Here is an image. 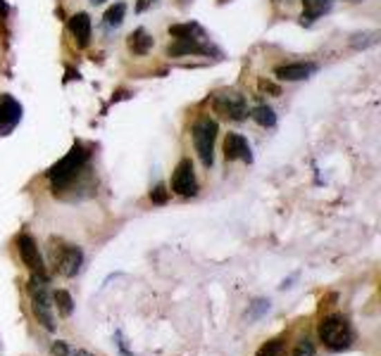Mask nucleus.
<instances>
[{"mask_svg": "<svg viewBox=\"0 0 381 356\" xmlns=\"http://www.w3.org/2000/svg\"><path fill=\"white\" fill-rule=\"evenodd\" d=\"M89 159H91V152L82 143H77L57 164H53L50 169H48V181H50L55 195L67 190V188H72L74 183L89 171Z\"/></svg>", "mask_w": 381, "mask_h": 356, "instance_id": "nucleus-1", "label": "nucleus"}, {"mask_svg": "<svg viewBox=\"0 0 381 356\" xmlns=\"http://www.w3.org/2000/svg\"><path fill=\"white\" fill-rule=\"evenodd\" d=\"M319 342L331 352H346L353 344V326L343 314H329L317 326Z\"/></svg>", "mask_w": 381, "mask_h": 356, "instance_id": "nucleus-2", "label": "nucleus"}, {"mask_svg": "<svg viewBox=\"0 0 381 356\" xmlns=\"http://www.w3.org/2000/svg\"><path fill=\"white\" fill-rule=\"evenodd\" d=\"M50 261L60 276L74 278L84 266V252L79 245H69V242L50 237Z\"/></svg>", "mask_w": 381, "mask_h": 356, "instance_id": "nucleus-3", "label": "nucleus"}, {"mask_svg": "<svg viewBox=\"0 0 381 356\" xmlns=\"http://www.w3.org/2000/svg\"><path fill=\"white\" fill-rule=\"evenodd\" d=\"M29 297H31V309H34L36 321L41 323L46 330H55V314H53V299L48 295V280L31 276L29 280Z\"/></svg>", "mask_w": 381, "mask_h": 356, "instance_id": "nucleus-4", "label": "nucleus"}, {"mask_svg": "<svg viewBox=\"0 0 381 356\" xmlns=\"http://www.w3.org/2000/svg\"><path fill=\"white\" fill-rule=\"evenodd\" d=\"M217 131H219L217 121L210 117H201L191 128L196 152L198 157H201L203 166H207V169L214 164V140H217Z\"/></svg>", "mask_w": 381, "mask_h": 356, "instance_id": "nucleus-5", "label": "nucleus"}, {"mask_svg": "<svg viewBox=\"0 0 381 356\" xmlns=\"http://www.w3.org/2000/svg\"><path fill=\"white\" fill-rule=\"evenodd\" d=\"M212 110L229 121H243L248 119V105L245 98L236 90H219L212 95Z\"/></svg>", "mask_w": 381, "mask_h": 356, "instance_id": "nucleus-6", "label": "nucleus"}, {"mask_svg": "<svg viewBox=\"0 0 381 356\" xmlns=\"http://www.w3.org/2000/svg\"><path fill=\"white\" fill-rule=\"evenodd\" d=\"M171 192L179 197H196L198 195V178L196 171H193L191 159H181L176 164L174 174H171V183H169Z\"/></svg>", "mask_w": 381, "mask_h": 356, "instance_id": "nucleus-7", "label": "nucleus"}, {"mask_svg": "<svg viewBox=\"0 0 381 356\" xmlns=\"http://www.w3.org/2000/svg\"><path fill=\"white\" fill-rule=\"evenodd\" d=\"M17 247H19V257L21 261H24V266L31 271V276L36 278H46V264H43V257L39 252V245H36V240L31 237L29 233H21L17 237Z\"/></svg>", "mask_w": 381, "mask_h": 356, "instance_id": "nucleus-8", "label": "nucleus"}, {"mask_svg": "<svg viewBox=\"0 0 381 356\" xmlns=\"http://www.w3.org/2000/svg\"><path fill=\"white\" fill-rule=\"evenodd\" d=\"M224 159L227 161H253V155H250V143L245 140V136L241 133H227L224 138Z\"/></svg>", "mask_w": 381, "mask_h": 356, "instance_id": "nucleus-9", "label": "nucleus"}, {"mask_svg": "<svg viewBox=\"0 0 381 356\" xmlns=\"http://www.w3.org/2000/svg\"><path fill=\"white\" fill-rule=\"evenodd\" d=\"M21 119V105L10 95H0V133H10Z\"/></svg>", "mask_w": 381, "mask_h": 356, "instance_id": "nucleus-10", "label": "nucleus"}, {"mask_svg": "<svg viewBox=\"0 0 381 356\" xmlns=\"http://www.w3.org/2000/svg\"><path fill=\"white\" fill-rule=\"evenodd\" d=\"M67 29L72 34L77 48H86L91 43V17L86 12H77L74 17H69Z\"/></svg>", "mask_w": 381, "mask_h": 356, "instance_id": "nucleus-11", "label": "nucleus"}, {"mask_svg": "<svg viewBox=\"0 0 381 356\" xmlns=\"http://www.w3.org/2000/svg\"><path fill=\"white\" fill-rule=\"evenodd\" d=\"M169 57H184V55H210V46H203L196 39H174L167 48Z\"/></svg>", "mask_w": 381, "mask_h": 356, "instance_id": "nucleus-12", "label": "nucleus"}, {"mask_svg": "<svg viewBox=\"0 0 381 356\" xmlns=\"http://www.w3.org/2000/svg\"><path fill=\"white\" fill-rule=\"evenodd\" d=\"M315 72V64L310 62H291V64H281L275 69V77L281 81H303Z\"/></svg>", "mask_w": 381, "mask_h": 356, "instance_id": "nucleus-13", "label": "nucleus"}, {"mask_svg": "<svg viewBox=\"0 0 381 356\" xmlns=\"http://www.w3.org/2000/svg\"><path fill=\"white\" fill-rule=\"evenodd\" d=\"M127 48L133 52V55H148L150 48H153V36H150L146 29L131 31L127 39Z\"/></svg>", "mask_w": 381, "mask_h": 356, "instance_id": "nucleus-14", "label": "nucleus"}, {"mask_svg": "<svg viewBox=\"0 0 381 356\" xmlns=\"http://www.w3.org/2000/svg\"><path fill=\"white\" fill-rule=\"evenodd\" d=\"M334 5V0H303V19L313 21L326 14Z\"/></svg>", "mask_w": 381, "mask_h": 356, "instance_id": "nucleus-15", "label": "nucleus"}, {"mask_svg": "<svg viewBox=\"0 0 381 356\" xmlns=\"http://www.w3.org/2000/svg\"><path fill=\"white\" fill-rule=\"evenodd\" d=\"M169 36H174V39H196V41H201L203 39V29L198 24H193V21H186V24L169 26Z\"/></svg>", "mask_w": 381, "mask_h": 356, "instance_id": "nucleus-16", "label": "nucleus"}, {"mask_svg": "<svg viewBox=\"0 0 381 356\" xmlns=\"http://www.w3.org/2000/svg\"><path fill=\"white\" fill-rule=\"evenodd\" d=\"M124 14H127V3L110 5V8L105 10V14H103L105 26H107V29H117V26H122V21H124Z\"/></svg>", "mask_w": 381, "mask_h": 356, "instance_id": "nucleus-17", "label": "nucleus"}, {"mask_svg": "<svg viewBox=\"0 0 381 356\" xmlns=\"http://www.w3.org/2000/svg\"><path fill=\"white\" fill-rule=\"evenodd\" d=\"M53 306H55L60 316H64V318L72 316V311H74L72 295H69L67 290H55V293H53Z\"/></svg>", "mask_w": 381, "mask_h": 356, "instance_id": "nucleus-18", "label": "nucleus"}, {"mask_svg": "<svg viewBox=\"0 0 381 356\" xmlns=\"http://www.w3.org/2000/svg\"><path fill=\"white\" fill-rule=\"evenodd\" d=\"M255 356H286V339L284 337L267 339V342L255 352Z\"/></svg>", "mask_w": 381, "mask_h": 356, "instance_id": "nucleus-19", "label": "nucleus"}, {"mask_svg": "<svg viewBox=\"0 0 381 356\" xmlns=\"http://www.w3.org/2000/svg\"><path fill=\"white\" fill-rule=\"evenodd\" d=\"M250 117H253L255 123H260V126H265V128H270L277 123V115L270 105H257L255 110L250 112Z\"/></svg>", "mask_w": 381, "mask_h": 356, "instance_id": "nucleus-20", "label": "nucleus"}, {"mask_svg": "<svg viewBox=\"0 0 381 356\" xmlns=\"http://www.w3.org/2000/svg\"><path fill=\"white\" fill-rule=\"evenodd\" d=\"M50 354L53 356H91L89 352H84V349H77L74 344L62 342V339H55V342H53Z\"/></svg>", "mask_w": 381, "mask_h": 356, "instance_id": "nucleus-21", "label": "nucleus"}, {"mask_svg": "<svg viewBox=\"0 0 381 356\" xmlns=\"http://www.w3.org/2000/svg\"><path fill=\"white\" fill-rule=\"evenodd\" d=\"M291 356H317V352H315L313 339L300 337L298 342H296V347H293V354Z\"/></svg>", "mask_w": 381, "mask_h": 356, "instance_id": "nucleus-22", "label": "nucleus"}, {"mask_svg": "<svg viewBox=\"0 0 381 356\" xmlns=\"http://www.w3.org/2000/svg\"><path fill=\"white\" fill-rule=\"evenodd\" d=\"M267 311H270V301L255 299L253 304H250V311L245 314V318H248V321H257V318H260L262 314H267Z\"/></svg>", "mask_w": 381, "mask_h": 356, "instance_id": "nucleus-23", "label": "nucleus"}, {"mask_svg": "<svg viewBox=\"0 0 381 356\" xmlns=\"http://www.w3.org/2000/svg\"><path fill=\"white\" fill-rule=\"evenodd\" d=\"M257 88H260V93H270L272 98H279V95H281V88H279L277 83H272V81H267V79H260Z\"/></svg>", "mask_w": 381, "mask_h": 356, "instance_id": "nucleus-24", "label": "nucleus"}, {"mask_svg": "<svg viewBox=\"0 0 381 356\" xmlns=\"http://www.w3.org/2000/svg\"><path fill=\"white\" fill-rule=\"evenodd\" d=\"M167 197H169V190L165 186H155V190L150 192V199H153L155 204H165L167 202Z\"/></svg>", "mask_w": 381, "mask_h": 356, "instance_id": "nucleus-25", "label": "nucleus"}, {"mask_svg": "<svg viewBox=\"0 0 381 356\" xmlns=\"http://www.w3.org/2000/svg\"><path fill=\"white\" fill-rule=\"evenodd\" d=\"M155 0H136V12H146L148 8H153Z\"/></svg>", "mask_w": 381, "mask_h": 356, "instance_id": "nucleus-26", "label": "nucleus"}, {"mask_svg": "<svg viewBox=\"0 0 381 356\" xmlns=\"http://www.w3.org/2000/svg\"><path fill=\"white\" fill-rule=\"evenodd\" d=\"M10 12V8H8V3L5 0H0V17H5V14Z\"/></svg>", "mask_w": 381, "mask_h": 356, "instance_id": "nucleus-27", "label": "nucleus"}, {"mask_svg": "<svg viewBox=\"0 0 381 356\" xmlns=\"http://www.w3.org/2000/svg\"><path fill=\"white\" fill-rule=\"evenodd\" d=\"M91 3H93V5H103L105 0H91Z\"/></svg>", "mask_w": 381, "mask_h": 356, "instance_id": "nucleus-28", "label": "nucleus"}]
</instances>
